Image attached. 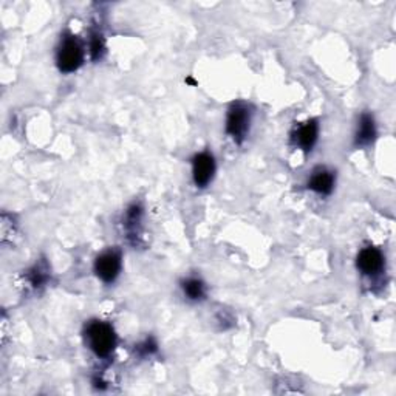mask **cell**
<instances>
[{"mask_svg":"<svg viewBox=\"0 0 396 396\" xmlns=\"http://www.w3.org/2000/svg\"><path fill=\"white\" fill-rule=\"evenodd\" d=\"M87 347L98 357H108L115 352L118 337L113 327L104 320H90L84 328Z\"/></svg>","mask_w":396,"mask_h":396,"instance_id":"cell-1","label":"cell"},{"mask_svg":"<svg viewBox=\"0 0 396 396\" xmlns=\"http://www.w3.org/2000/svg\"><path fill=\"white\" fill-rule=\"evenodd\" d=\"M253 121V108L243 101H237L228 110L226 115V133L237 144H242L250 133Z\"/></svg>","mask_w":396,"mask_h":396,"instance_id":"cell-2","label":"cell"},{"mask_svg":"<svg viewBox=\"0 0 396 396\" xmlns=\"http://www.w3.org/2000/svg\"><path fill=\"white\" fill-rule=\"evenodd\" d=\"M56 64L62 73L76 71L84 64V47L75 34H64L56 51Z\"/></svg>","mask_w":396,"mask_h":396,"instance_id":"cell-3","label":"cell"},{"mask_svg":"<svg viewBox=\"0 0 396 396\" xmlns=\"http://www.w3.org/2000/svg\"><path fill=\"white\" fill-rule=\"evenodd\" d=\"M123 268V257L118 250H107L95 260V273L101 282L113 283Z\"/></svg>","mask_w":396,"mask_h":396,"instance_id":"cell-4","label":"cell"},{"mask_svg":"<svg viewBox=\"0 0 396 396\" xmlns=\"http://www.w3.org/2000/svg\"><path fill=\"white\" fill-rule=\"evenodd\" d=\"M215 158L210 152H200L192 158V177L197 188H206L215 175Z\"/></svg>","mask_w":396,"mask_h":396,"instance_id":"cell-5","label":"cell"},{"mask_svg":"<svg viewBox=\"0 0 396 396\" xmlns=\"http://www.w3.org/2000/svg\"><path fill=\"white\" fill-rule=\"evenodd\" d=\"M318 138H319V123L316 119H308V121L296 126L291 133L293 144L298 146L303 152H311L313 147H315L318 143Z\"/></svg>","mask_w":396,"mask_h":396,"instance_id":"cell-6","label":"cell"},{"mask_svg":"<svg viewBox=\"0 0 396 396\" xmlns=\"http://www.w3.org/2000/svg\"><path fill=\"white\" fill-rule=\"evenodd\" d=\"M384 260L385 259L381 250H377L375 246H368L357 254L356 266L364 275H375L382 271Z\"/></svg>","mask_w":396,"mask_h":396,"instance_id":"cell-7","label":"cell"},{"mask_svg":"<svg viewBox=\"0 0 396 396\" xmlns=\"http://www.w3.org/2000/svg\"><path fill=\"white\" fill-rule=\"evenodd\" d=\"M336 184V175L333 171L327 168H316L313 171L311 177L308 180V189L319 193V196H330L335 189Z\"/></svg>","mask_w":396,"mask_h":396,"instance_id":"cell-8","label":"cell"},{"mask_svg":"<svg viewBox=\"0 0 396 396\" xmlns=\"http://www.w3.org/2000/svg\"><path fill=\"white\" fill-rule=\"evenodd\" d=\"M376 140V124L370 113H362L357 121V128L355 135V144L357 147L370 146Z\"/></svg>","mask_w":396,"mask_h":396,"instance_id":"cell-9","label":"cell"},{"mask_svg":"<svg viewBox=\"0 0 396 396\" xmlns=\"http://www.w3.org/2000/svg\"><path fill=\"white\" fill-rule=\"evenodd\" d=\"M181 290L189 300L200 302L206 298V283L198 278H188L181 282Z\"/></svg>","mask_w":396,"mask_h":396,"instance_id":"cell-10","label":"cell"},{"mask_svg":"<svg viewBox=\"0 0 396 396\" xmlns=\"http://www.w3.org/2000/svg\"><path fill=\"white\" fill-rule=\"evenodd\" d=\"M141 218H143V208L140 205H132L126 213V229L128 237L138 238L140 237V228H141Z\"/></svg>","mask_w":396,"mask_h":396,"instance_id":"cell-11","label":"cell"},{"mask_svg":"<svg viewBox=\"0 0 396 396\" xmlns=\"http://www.w3.org/2000/svg\"><path fill=\"white\" fill-rule=\"evenodd\" d=\"M49 273L50 271L47 268V265L36 263L31 270L26 271V280H29V283L31 285L34 290H38L49 282V278H50Z\"/></svg>","mask_w":396,"mask_h":396,"instance_id":"cell-12","label":"cell"},{"mask_svg":"<svg viewBox=\"0 0 396 396\" xmlns=\"http://www.w3.org/2000/svg\"><path fill=\"white\" fill-rule=\"evenodd\" d=\"M104 51H106V42H104L103 34L98 33V31L91 33V38H90V53H91V58H93L95 61H98V59L103 58Z\"/></svg>","mask_w":396,"mask_h":396,"instance_id":"cell-13","label":"cell"},{"mask_svg":"<svg viewBox=\"0 0 396 396\" xmlns=\"http://www.w3.org/2000/svg\"><path fill=\"white\" fill-rule=\"evenodd\" d=\"M156 350H158V345H156V342L152 337H147L143 344L138 345V352H141V355L144 356L156 353Z\"/></svg>","mask_w":396,"mask_h":396,"instance_id":"cell-14","label":"cell"}]
</instances>
